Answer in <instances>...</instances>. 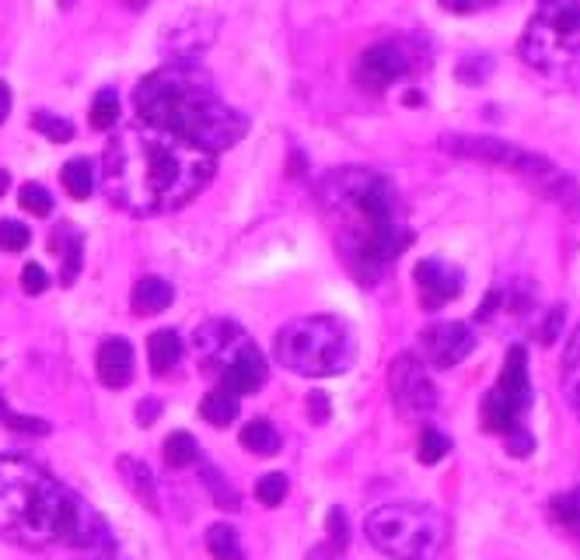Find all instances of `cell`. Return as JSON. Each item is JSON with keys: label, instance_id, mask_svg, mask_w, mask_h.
I'll list each match as a JSON object with an SVG mask.
<instances>
[{"label": "cell", "instance_id": "obj_1", "mask_svg": "<svg viewBox=\"0 0 580 560\" xmlns=\"http://www.w3.org/2000/svg\"><path fill=\"white\" fill-rule=\"evenodd\" d=\"M214 175V154L148 120L123 126L102 158L112 203L130 214H168L189 203Z\"/></svg>", "mask_w": 580, "mask_h": 560}, {"label": "cell", "instance_id": "obj_2", "mask_svg": "<svg viewBox=\"0 0 580 560\" xmlns=\"http://www.w3.org/2000/svg\"><path fill=\"white\" fill-rule=\"evenodd\" d=\"M0 536L25 550L71 547L91 560L116 557L105 522L25 456H0Z\"/></svg>", "mask_w": 580, "mask_h": 560}, {"label": "cell", "instance_id": "obj_3", "mask_svg": "<svg viewBox=\"0 0 580 560\" xmlns=\"http://www.w3.org/2000/svg\"><path fill=\"white\" fill-rule=\"evenodd\" d=\"M134 102L148 123L165 126L211 154L235 148L249 130V120L217 95L211 74L192 63H168L148 74L137 85Z\"/></svg>", "mask_w": 580, "mask_h": 560}, {"label": "cell", "instance_id": "obj_4", "mask_svg": "<svg viewBox=\"0 0 580 560\" xmlns=\"http://www.w3.org/2000/svg\"><path fill=\"white\" fill-rule=\"evenodd\" d=\"M277 361L283 368L308 378H326L340 375L357 358V344L343 319L336 315H304L287 323L277 333Z\"/></svg>", "mask_w": 580, "mask_h": 560}, {"label": "cell", "instance_id": "obj_5", "mask_svg": "<svg viewBox=\"0 0 580 560\" xmlns=\"http://www.w3.org/2000/svg\"><path fill=\"white\" fill-rule=\"evenodd\" d=\"M521 57L553 82L580 74V0H542L521 36Z\"/></svg>", "mask_w": 580, "mask_h": 560}, {"label": "cell", "instance_id": "obj_6", "mask_svg": "<svg viewBox=\"0 0 580 560\" xmlns=\"http://www.w3.org/2000/svg\"><path fill=\"white\" fill-rule=\"evenodd\" d=\"M192 347H197L200 368L220 382V389H228L235 396H249L266 386V375H269L266 358L238 323L211 319V323L197 326V333H192Z\"/></svg>", "mask_w": 580, "mask_h": 560}, {"label": "cell", "instance_id": "obj_7", "mask_svg": "<svg viewBox=\"0 0 580 560\" xmlns=\"http://www.w3.org/2000/svg\"><path fill=\"white\" fill-rule=\"evenodd\" d=\"M321 200H326L332 214L346 221L343 238H357L399 224V194L381 172L367 169L329 172L326 183H321Z\"/></svg>", "mask_w": 580, "mask_h": 560}, {"label": "cell", "instance_id": "obj_8", "mask_svg": "<svg viewBox=\"0 0 580 560\" xmlns=\"http://www.w3.org/2000/svg\"><path fill=\"white\" fill-rule=\"evenodd\" d=\"M367 539L395 560H433L447 543V519L430 505H381L367 515Z\"/></svg>", "mask_w": 580, "mask_h": 560}, {"label": "cell", "instance_id": "obj_9", "mask_svg": "<svg viewBox=\"0 0 580 560\" xmlns=\"http://www.w3.org/2000/svg\"><path fill=\"white\" fill-rule=\"evenodd\" d=\"M447 154L458 158H472V162H487V165H501L518 172L528 186H535L542 197H550L556 203H580V194L573 179L563 169H556L550 158L531 154L525 148L501 137H469V134H451L441 140Z\"/></svg>", "mask_w": 580, "mask_h": 560}, {"label": "cell", "instance_id": "obj_10", "mask_svg": "<svg viewBox=\"0 0 580 560\" xmlns=\"http://www.w3.org/2000/svg\"><path fill=\"white\" fill-rule=\"evenodd\" d=\"M531 407V378H528V350L514 344L504 358L501 382L482 399V427L507 435V431L521 427L525 410Z\"/></svg>", "mask_w": 580, "mask_h": 560}, {"label": "cell", "instance_id": "obj_11", "mask_svg": "<svg viewBox=\"0 0 580 560\" xmlns=\"http://www.w3.org/2000/svg\"><path fill=\"white\" fill-rule=\"evenodd\" d=\"M476 347V333L465 323H433L420 336V350L424 361L433 368H455L472 354Z\"/></svg>", "mask_w": 580, "mask_h": 560}, {"label": "cell", "instance_id": "obj_12", "mask_svg": "<svg viewBox=\"0 0 580 560\" xmlns=\"http://www.w3.org/2000/svg\"><path fill=\"white\" fill-rule=\"evenodd\" d=\"M413 67V60L406 53L402 42H378L361 57L357 63V82L367 91H384L389 85H395L399 77H406Z\"/></svg>", "mask_w": 580, "mask_h": 560}, {"label": "cell", "instance_id": "obj_13", "mask_svg": "<svg viewBox=\"0 0 580 560\" xmlns=\"http://www.w3.org/2000/svg\"><path fill=\"white\" fill-rule=\"evenodd\" d=\"M392 399L406 413H430L438 407V393H433L430 378L424 375V364L413 354H402L392 364Z\"/></svg>", "mask_w": 580, "mask_h": 560}, {"label": "cell", "instance_id": "obj_14", "mask_svg": "<svg viewBox=\"0 0 580 560\" xmlns=\"http://www.w3.org/2000/svg\"><path fill=\"white\" fill-rule=\"evenodd\" d=\"M413 277H416V287H420V306L427 312L444 309L447 301H455L462 295V287H465L462 270L444 263V260H438V256H430V260L416 263Z\"/></svg>", "mask_w": 580, "mask_h": 560}, {"label": "cell", "instance_id": "obj_15", "mask_svg": "<svg viewBox=\"0 0 580 560\" xmlns=\"http://www.w3.org/2000/svg\"><path fill=\"white\" fill-rule=\"evenodd\" d=\"M94 372H99V382L109 389L130 386V378H134L130 340H123V336H109V340H102L99 354H94Z\"/></svg>", "mask_w": 580, "mask_h": 560}, {"label": "cell", "instance_id": "obj_16", "mask_svg": "<svg viewBox=\"0 0 580 560\" xmlns=\"http://www.w3.org/2000/svg\"><path fill=\"white\" fill-rule=\"evenodd\" d=\"M148 361H151V372L154 375H168L179 368L182 361V340H179V333L175 329H157L151 333V340H148Z\"/></svg>", "mask_w": 580, "mask_h": 560}, {"label": "cell", "instance_id": "obj_17", "mask_svg": "<svg viewBox=\"0 0 580 560\" xmlns=\"http://www.w3.org/2000/svg\"><path fill=\"white\" fill-rule=\"evenodd\" d=\"M175 301V287L168 281H161V277H143L137 287H134V312L137 315H157V312H165L168 306Z\"/></svg>", "mask_w": 580, "mask_h": 560}, {"label": "cell", "instance_id": "obj_18", "mask_svg": "<svg viewBox=\"0 0 580 560\" xmlns=\"http://www.w3.org/2000/svg\"><path fill=\"white\" fill-rule=\"evenodd\" d=\"M559 378H563V396H567V403L577 410V418H580V323L573 326L570 344H567V350H563Z\"/></svg>", "mask_w": 580, "mask_h": 560}, {"label": "cell", "instance_id": "obj_19", "mask_svg": "<svg viewBox=\"0 0 580 560\" xmlns=\"http://www.w3.org/2000/svg\"><path fill=\"white\" fill-rule=\"evenodd\" d=\"M200 418L206 424H214V427H228L238 421V396L228 393V389H211L203 396V403H200Z\"/></svg>", "mask_w": 580, "mask_h": 560}, {"label": "cell", "instance_id": "obj_20", "mask_svg": "<svg viewBox=\"0 0 580 560\" xmlns=\"http://www.w3.org/2000/svg\"><path fill=\"white\" fill-rule=\"evenodd\" d=\"M280 431L273 427L269 421H249L241 427V448L255 456H277L280 452Z\"/></svg>", "mask_w": 580, "mask_h": 560}, {"label": "cell", "instance_id": "obj_21", "mask_svg": "<svg viewBox=\"0 0 580 560\" xmlns=\"http://www.w3.org/2000/svg\"><path fill=\"white\" fill-rule=\"evenodd\" d=\"M206 550L214 560H245V547H241V536L235 525L217 522L206 530Z\"/></svg>", "mask_w": 580, "mask_h": 560}, {"label": "cell", "instance_id": "obj_22", "mask_svg": "<svg viewBox=\"0 0 580 560\" xmlns=\"http://www.w3.org/2000/svg\"><path fill=\"white\" fill-rule=\"evenodd\" d=\"M119 473L130 484V490L137 494L140 505H148L151 511H157V498H154V476L148 466H140L137 459H119Z\"/></svg>", "mask_w": 580, "mask_h": 560}, {"label": "cell", "instance_id": "obj_23", "mask_svg": "<svg viewBox=\"0 0 580 560\" xmlns=\"http://www.w3.org/2000/svg\"><path fill=\"white\" fill-rule=\"evenodd\" d=\"M60 179H63V186H67V194L74 200H88L91 189H94V169H91L88 158H71V162L63 165Z\"/></svg>", "mask_w": 580, "mask_h": 560}, {"label": "cell", "instance_id": "obj_24", "mask_svg": "<svg viewBox=\"0 0 580 560\" xmlns=\"http://www.w3.org/2000/svg\"><path fill=\"white\" fill-rule=\"evenodd\" d=\"M197 459H200V445H197V438L189 435V431H175V435H168V441H165V462H168L172 470H186Z\"/></svg>", "mask_w": 580, "mask_h": 560}, {"label": "cell", "instance_id": "obj_25", "mask_svg": "<svg viewBox=\"0 0 580 560\" xmlns=\"http://www.w3.org/2000/svg\"><path fill=\"white\" fill-rule=\"evenodd\" d=\"M550 515H553L559 525H567L570 533H577V530H580V487L556 494V498L550 501Z\"/></svg>", "mask_w": 580, "mask_h": 560}, {"label": "cell", "instance_id": "obj_26", "mask_svg": "<svg viewBox=\"0 0 580 560\" xmlns=\"http://www.w3.org/2000/svg\"><path fill=\"white\" fill-rule=\"evenodd\" d=\"M53 249L67 260V274H63V284H71L80 270V235L74 228H56L53 235Z\"/></svg>", "mask_w": 580, "mask_h": 560}, {"label": "cell", "instance_id": "obj_27", "mask_svg": "<svg viewBox=\"0 0 580 560\" xmlns=\"http://www.w3.org/2000/svg\"><path fill=\"white\" fill-rule=\"evenodd\" d=\"M91 123H94V130H112V126L119 123V95L112 88H102L99 95H94Z\"/></svg>", "mask_w": 580, "mask_h": 560}, {"label": "cell", "instance_id": "obj_28", "mask_svg": "<svg viewBox=\"0 0 580 560\" xmlns=\"http://www.w3.org/2000/svg\"><path fill=\"white\" fill-rule=\"evenodd\" d=\"M451 452V438L441 435L438 427H424L420 435V448H416V459L424 462V466H438V462Z\"/></svg>", "mask_w": 580, "mask_h": 560}, {"label": "cell", "instance_id": "obj_29", "mask_svg": "<svg viewBox=\"0 0 580 560\" xmlns=\"http://www.w3.org/2000/svg\"><path fill=\"white\" fill-rule=\"evenodd\" d=\"M346 539H350V530H346V511H343V508H332V511H329V539L318 547V550H326V553H321L318 560L343 553V550H346Z\"/></svg>", "mask_w": 580, "mask_h": 560}, {"label": "cell", "instance_id": "obj_30", "mask_svg": "<svg viewBox=\"0 0 580 560\" xmlns=\"http://www.w3.org/2000/svg\"><path fill=\"white\" fill-rule=\"evenodd\" d=\"M287 490H290V484L283 473H266V476H260V484H255V501L266 508H277L287 501Z\"/></svg>", "mask_w": 580, "mask_h": 560}, {"label": "cell", "instance_id": "obj_31", "mask_svg": "<svg viewBox=\"0 0 580 560\" xmlns=\"http://www.w3.org/2000/svg\"><path fill=\"white\" fill-rule=\"evenodd\" d=\"M18 203H22V211L28 214H36V217H46L53 211V197H50V189L39 186V183H25L18 189Z\"/></svg>", "mask_w": 580, "mask_h": 560}, {"label": "cell", "instance_id": "obj_32", "mask_svg": "<svg viewBox=\"0 0 580 560\" xmlns=\"http://www.w3.org/2000/svg\"><path fill=\"white\" fill-rule=\"evenodd\" d=\"M203 484L211 487V494H214V501L220 505V508H238V494H235V487L228 484V480L220 476V470H214L211 462L203 466Z\"/></svg>", "mask_w": 580, "mask_h": 560}, {"label": "cell", "instance_id": "obj_33", "mask_svg": "<svg viewBox=\"0 0 580 560\" xmlns=\"http://www.w3.org/2000/svg\"><path fill=\"white\" fill-rule=\"evenodd\" d=\"M31 126H36V130L46 134L50 140H56V144L74 140V126L67 120H60V116H50V112H39V116L31 120Z\"/></svg>", "mask_w": 580, "mask_h": 560}, {"label": "cell", "instance_id": "obj_34", "mask_svg": "<svg viewBox=\"0 0 580 560\" xmlns=\"http://www.w3.org/2000/svg\"><path fill=\"white\" fill-rule=\"evenodd\" d=\"M31 242V232L22 221H0V249L4 252H22Z\"/></svg>", "mask_w": 580, "mask_h": 560}, {"label": "cell", "instance_id": "obj_35", "mask_svg": "<svg viewBox=\"0 0 580 560\" xmlns=\"http://www.w3.org/2000/svg\"><path fill=\"white\" fill-rule=\"evenodd\" d=\"M504 445H507V452H510V456L525 459V456H531V452H535V435H531V431L521 424V427L507 431V435H504Z\"/></svg>", "mask_w": 580, "mask_h": 560}, {"label": "cell", "instance_id": "obj_36", "mask_svg": "<svg viewBox=\"0 0 580 560\" xmlns=\"http://www.w3.org/2000/svg\"><path fill=\"white\" fill-rule=\"evenodd\" d=\"M46 287H50V277H46V270L39 263H25L22 266V291L25 295H42Z\"/></svg>", "mask_w": 580, "mask_h": 560}, {"label": "cell", "instance_id": "obj_37", "mask_svg": "<svg viewBox=\"0 0 580 560\" xmlns=\"http://www.w3.org/2000/svg\"><path fill=\"white\" fill-rule=\"evenodd\" d=\"M0 421H4L11 431H22V435H50V424L39 421V418H18V413H11V410H8Z\"/></svg>", "mask_w": 580, "mask_h": 560}, {"label": "cell", "instance_id": "obj_38", "mask_svg": "<svg viewBox=\"0 0 580 560\" xmlns=\"http://www.w3.org/2000/svg\"><path fill=\"white\" fill-rule=\"evenodd\" d=\"M493 4H501V0H441L444 11H455V14H472V11H487Z\"/></svg>", "mask_w": 580, "mask_h": 560}, {"label": "cell", "instance_id": "obj_39", "mask_svg": "<svg viewBox=\"0 0 580 560\" xmlns=\"http://www.w3.org/2000/svg\"><path fill=\"white\" fill-rule=\"evenodd\" d=\"M308 418H312L315 424H326V421H329V396L321 393V389L308 393Z\"/></svg>", "mask_w": 580, "mask_h": 560}, {"label": "cell", "instance_id": "obj_40", "mask_svg": "<svg viewBox=\"0 0 580 560\" xmlns=\"http://www.w3.org/2000/svg\"><path fill=\"white\" fill-rule=\"evenodd\" d=\"M157 413H161V403L157 399H140V407H137V424H154L157 421Z\"/></svg>", "mask_w": 580, "mask_h": 560}, {"label": "cell", "instance_id": "obj_41", "mask_svg": "<svg viewBox=\"0 0 580 560\" xmlns=\"http://www.w3.org/2000/svg\"><path fill=\"white\" fill-rule=\"evenodd\" d=\"M559 323H563V309H553L550 319H545V329H542V344H553L556 333H559Z\"/></svg>", "mask_w": 580, "mask_h": 560}, {"label": "cell", "instance_id": "obj_42", "mask_svg": "<svg viewBox=\"0 0 580 560\" xmlns=\"http://www.w3.org/2000/svg\"><path fill=\"white\" fill-rule=\"evenodd\" d=\"M8 112H11V88L0 82V120H4Z\"/></svg>", "mask_w": 580, "mask_h": 560}, {"label": "cell", "instance_id": "obj_43", "mask_svg": "<svg viewBox=\"0 0 580 560\" xmlns=\"http://www.w3.org/2000/svg\"><path fill=\"white\" fill-rule=\"evenodd\" d=\"M8 186H11V179H8V172H0V194H8Z\"/></svg>", "mask_w": 580, "mask_h": 560}, {"label": "cell", "instance_id": "obj_44", "mask_svg": "<svg viewBox=\"0 0 580 560\" xmlns=\"http://www.w3.org/2000/svg\"><path fill=\"white\" fill-rule=\"evenodd\" d=\"M126 4H130V8H134V11H140V8H143V4H148V0H126Z\"/></svg>", "mask_w": 580, "mask_h": 560}]
</instances>
